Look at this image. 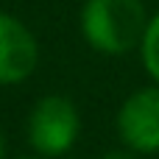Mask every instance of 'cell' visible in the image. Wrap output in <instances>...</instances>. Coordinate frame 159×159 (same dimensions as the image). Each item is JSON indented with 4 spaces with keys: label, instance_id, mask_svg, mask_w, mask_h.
<instances>
[{
    "label": "cell",
    "instance_id": "cell-1",
    "mask_svg": "<svg viewBox=\"0 0 159 159\" xmlns=\"http://www.w3.org/2000/svg\"><path fill=\"white\" fill-rule=\"evenodd\" d=\"M145 8L140 0H89L84 6V34L103 53H126L145 36Z\"/></svg>",
    "mask_w": 159,
    "mask_h": 159
},
{
    "label": "cell",
    "instance_id": "cell-4",
    "mask_svg": "<svg viewBox=\"0 0 159 159\" xmlns=\"http://www.w3.org/2000/svg\"><path fill=\"white\" fill-rule=\"evenodd\" d=\"M39 50L31 36V31L8 17L0 14V84H17L28 78L36 67Z\"/></svg>",
    "mask_w": 159,
    "mask_h": 159
},
{
    "label": "cell",
    "instance_id": "cell-6",
    "mask_svg": "<svg viewBox=\"0 0 159 159\" xmlns=\"http://www.w3.org/2000/svg\"><path fill=\"white\" fill-rule=\"evenodd\" d=\"M101 159H134L131 154H123V151H109V154H103Z\"/></svg>",
    "mask_w": 159,
    "mask_h": 159
},
{
    "label": "cell",
    "instance_id": "cell-7",
    "mask_svg": "<svg viewBox=\"0 0 159 159\" xmlns=\"http://www.w3.org/2000/svg\"><path fill=\"white\" fill-rule=\"evenodd\" d=\"M0 159H3V137H0Z\"/></svg>",
    "mask_w": 159,
    "mask_h": 159
},
{
    "label": "cell",
    "instance_id": "cell-3",
    "mask_svg": "<svg viewBox=\"0 0 159 159\" xmlns=\"http://www.w3.org/2000/svg\"><path fill=\"white\" fill-rule=\"evenodd\" d=\"M117 129L129 148L143 154L159 151V87L140 89L123 103Z\"/></svg>",
    "mask_w": 159,
    "mask_h": 159
},
{
    "label": "cell",
    "instance_id": "cell-5",
    "mask_svg": "<svg viewBox=\"0 0 159 159\" xmlns=\"http://www.w3.org/2000/svg\"><path fill=\"white\" fill-rule=\"evenodd\" d=\"M143 56H145V67L148 73L159 81V17H154L145 28L143 36Z\"/></svg>",
    "mask_w": 159,
    "mask_h": 159
},
{
    "label": "cell",
    "instance_id": "cell-2",
    "mask_svg": "<svg viewBox=\"0 0 159 159\" xmlns=\"http://www.w3.org/2000/svg\"><path fill=\"white\" fill-rule=\"evenodd\" d=\"M31 145L45 157L64 154L78 137V112L61 95H48L36 103L28 120Z\"/></svg>",
    "mask_w": 159,
    "mask_h": 159
}]
</instances>
